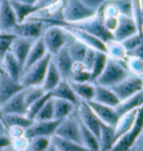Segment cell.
<instances>
[{
	"label": "cell",
	"instance_id": "cell-21",
	"mask_svg": "<svg viewBox=\"0 0 143 151\" xmlns=\"http://www.w3.org/2000/svg\"><path fill=\"white\" fill-rule=\"evenodd\" d=\"M1 66L4 73L11 77L14 81H20L21 74H22V67L19 64V62L16 60V57L11 54V52H8L5 55L4 60L1 62Z\"/></svg>",
	"mask_w": 143,
	"mask_h": 151
},
{
	"label": "cell",
	"instance_id": "cell-60",
	"mask_svg": "<svg viewBox=\"0 0 143 151\" xmlns=\"http://www.w3.org/2000/svg\"><path fill=\"white\" fill-rule=\"evenodd\" d=\"M141 1H142V2H143V0H141Z\"/></svg>",
	"mask_w": 143,
	"mask_h": 151
},
{
	"label": "cell",
	"instance_id": "cell-16",
	"mask_svg": "<svg viewBox=\"0 0 143 151\" xmlns=\"http://www.w3.org/2000/svg\"><path fill=\"white\" fill-rule=\"evenodd\" d=\"M137 32H139L138 26L132 17L120 16L116 29L113 32V37L115 40L123 42L126 38L135 35Z\"/></svg>",
	"mask_w": 143,
	"mask_h": 151
},
{
	"label": "cell",
	"instance_id": "cell-41",
	"mask_svg": "<svg viewBox=\"0 0 143 151\" xmlns=\"http://www.w3.org/2000/svg\"><path fill=\"white\" fill-rule=\"evenodd\" d=\"M50 145H52L50 138L38 137L29 140V146L26 151H46Z\"/></svg>",
	"mask_w": 143,
	"mask_h": 151
},
{
	"label": "cell",
	"instance_id": "cell-17",
	"mask_svg": "<svg viewBox=\"0 0 143 151\" xmlns=\"http://www.w3.org/2000/svg\"><path fill=\"white\" fill-rule=\"evenodd\" d=\"M25 88L9 99L7 102L0 105L1 114H25L27 113V105L25 103Z\"/></svg>",
	"mask_w": 143,
	"mask_h": 151
},
{
	"label": "cell",
	"instance_id": "cell-15",
	"mask_svg": "<svg viewBox=\"0 0 143 151\" xmlns=\"http://www.w3.org/2000/svg\"><path fill=\"white\" fill-rule=\"evenodd\" d=\"M24 88L25 87L21 85L20 82L14 81L6 73L0 74V105H2Z\"/></svg>",
	"mask_w": 143,
	"mask_h": 151
},
{
	"label": "cell",
	"instance_id": "cell-36",
	"mask_svg": "<svg viewBox=\"0 0 143 151\" xmlns=\"http://www.w3.org/2000/svg\"><path fill=\"white\" fill-rule=\"evenodd\" d=\"M72 39L73 40L69 44H67V49H68L69 55H70L73 62H82L83 63L86 50H87V46H85L83 43L76 40L73 37H72Z\"/></svg>",
	"mask_w": 143,
	"mask_h": 151
},
{
	"label": "cell",
	"instance_id": "cell-54",
	"mask_svg": "<svg viewBox=\"0 0 143 151\" xmlns=\"http://www.w3.org/2000/svg\"><path fill=\"white\" fill-rule=\"evenodd\" d=\"M22 2H25V4H28V5H32L35 6L36 5V2H37L38 0H20Z\"/></svg>",
	"mask_w": 143,
	"mask_h": 151
},
{
	"label": "cell",
	"instance_id": "cell-49",
	"mask_svg": "<svg viewBox=\"0 0 143 151\" xmlns=\"http://www.w3.org/2000/svg\"><path fill=\"white\" fill-rule=\"evenodd\" d=\"M117 24H119V18H114V17H103V25L104 27L111 32L113 34V32L116 29Z\"/></svg>",
	"mask_w": 143,
	"mask_h": 151
},
{
	"label": "cell",
	"instance_id": "cell-50",
	"mask_svg": "<svg viewBox=\"0 0 143 151\" xmlns=\"http://www.w3.org/2000/svg\"><path fill=\"white\" fill-rule=\"evenodd\" d=\"M7 132L10 138H19V137H24L26 129L21 128V127H17V125H12V127H8L7 128Z\"/></svg>",
	"mask_w": 143,
	"mask_h": 151
},
{
	"label": "cell",
	"instance_id": "cell-58",
	"mask_svg": "<svg viewBox=\"0 0 143 151\" xmlns=\"http://www.w3.org/2000/svg\"><path fill=\"white\" fill-rule=\"evenodd\" d=\"M1 2H2V0H0V6H1Z\"/></svg>",
	"mask_w": 143,
	"mask_h": 151
},
{
	"label": "cell",
	"instance_id": "cell-43",
	"mask_svg": "<svg viewBox=\"0 0 143 151\" xmlns=\"http://www.w3.org/2000/svg\"><path fill=\"white\" fill-rule=\"evenodd\" d=\"M142 42H143V36L140 35L139 32H137L135 35H133L131 37L126 38L125 40H123L121 43L123 44V46H124V48L126 49L127 53L131 54L132 52H134V50L141 45Z\"/></svg>",
	"mask_w": 143,
	"mask_h": 151
},
{
	"label": "cell",
	"instance_id": "cell-28",
	"mask_svg": "<svg viewBox=\"0 0 143 151\" xmlns=\"http://www.w3.org/2000/svg\"><path fill=\"white\" fill-rule=\"evenodd\" d=\"M0 121L5 127H12V125H17V127H21L24 129H28L34 121L30 120L25 114H1L0 113Z\"/></svg>",
	"mask_w": 143,
	"mask_h": 151
},
{
	"label": "cell",
	"instance_id": "cell-22",
	"mask_svg": "<svg viewBox=\"0 0 143 151\" xmlns=\"http://www.w3.org/2000/svg\"><path fill=\"white\" fill-rule=\"evenodd\" d=\"M93 101L105 105H110L115 108L119 103L121 102L120 99L116 96V94L113 92L111 87L101 86V85H96L95 84V94Z\"/></svg>",
	"mask_w": 143,
	"mask_h": 151
},
{
	"label": "cell",
	"instance_id": "cell-9",
	"mask_svg": "<svg viewBox=\"0 0 143 151\" xmlns=\"http://www.w3.org/2000/svg\"><path fill=\"white\" fill-rule=\"evenodd\" d=\"M63 120H50V121H34V123L26 130L25 137L28 140H32L38 137L52 138Z\"/></svg>",
	"mask_w": 143,
	"mask_h": 151
},
{
	"label": "cell",
	"instance_id": "cell-2",
	"mask_svg": "<svg viewBox=\"0 0 143 151\" xmlns=\"http://www.w3.org/2000/svg\"><path fill=\"white\" fill-rule=\"evenodd\" d=\"M59 26H70V27L82 29L84 32H87L92 35H94L95 37L101 39L104 43L111 40V39H114L113 34L111 32H109L103 25V14L101 11V8H98L96 11L95 16L90 18V19H86V20H83V22H73V24L62 22Z\"/></svg>",
	"mask_w": 143,
	"mask_h": 151
},
{
	"label": "cell",
	"instance_id": "cell-33",
	"mask_svg": "<svg viewBox=\"0 0 143 151\" xmlns=\"http://www.w3.org/2000/svg\"><path fill=\"white\" fill-rule=\"evenodd\" d=\"M80 121V120H78ZM80 138H82V145L88 151H101L100 149V141L93 132L85 127L84 124L80 121Z\"/></svg>",
	"mask_w": 143,
	"mask_h": 151
},
{
	"label": "cell",
	"instance_id": "cell-14",
	"mask_svg": "<svg viewBox=\"0 0 143 151\" xmlns=\"http://www.w3.org/2000/svg\"><path fill=\"white\" fill-rule=\"evenodd\" d=\"M86 103L90 105V108L93 110V112L96 114V116L100 119L102 123L111 125V127H114L116 124L117 120H119L120 116H119L115 108L110 106V105H105V104H101V103H97L95 101H87Z\"/></svg>",
	"mask_w": 143,
	"mask_h": 151
},
{
	"label": "cell",
	"instance_id": "cell-53",
	"mask_svg": "<svg viewBox=\"0 0 143 151\" xmlns=\"http://www.w3.org/2000/svg\"><path fill=\"white\" fill-rule=\"evenodd\" d=\"M17 36L12 32H0V39L4 38H16Z\"/></svg>",
	"mask_w": 143,
	"mask_h": 151
},
{
	"label": "cell",
	"instance_id": "cell-45",
	"mask_svg": "<svg viewBox=\"0 0 143 151\" xmlns=\"http://www.w3.org/2000/svg\"><path fill=\"white\" fill-rule=\"evenodd\" d=\"M100 8H101V11L102 14H103V17H114V18H119L120 17V11H119L116 6L114 5L112 1L105 2Z\"/></svg>",
	"mask_w": 143,
	"mask_h": 151
},
{
	"label": "cell",
	"instance_id": "cell-5",
	"mask_svg": "<svg viewBox=\"0 0 143 151\" xmlns=\"http://www.w3.org/2000/svg\"><path fill=\"white\" fill-rule=\"evenodd\" d=\"M50 60H52V55L47 54L39 62L32 65L26 70H24L19 81L21 85L25 88L32 86H42Z\"/></svg>",
	"mask_w": 143,
	"mask_h": 151
},
{
	"label": "cell",
	"instance_id": "cell-38",
	"mask_svg": "<svg viewBox=\"0 0 143 151\" xmlns=\"http://www.w3.org/2000/svg\"><path fill=\"white\" fill-rule=\"evenodd\" d=\"M24 93H25V103H26L27 109H28V106L30 104H32L37 100H39L42 96H44L47 92L44 91V88L42 86H32L26 87Z\"/></svg>",
	"mask_w": 143,
	"mask_h": 151
},
{
	"label": "cell",
	"instance_id": "cell-26",
	"mask_svg": "<svg viewBox=\"0 0 143 151\" xmlns=\"http://www.w3.org/2000/svg\"><path fill=\"white\" fill-rule=\"evenodd\" d=\"M105 48L106 55L112 60H120V62L124 63L129 56V53L126 52V49L124 48L123 44L115 39H111V40L106 42Z\"/></svg>",
	"mask_w": 143,
	"mask_h": 151
},
{
	"label": "cell",
	"instance_id": "cell-42",
	"mask_svg": "<svg viewBox=\"0 0 143 151\" xmlns=\"http://www.w3.org/2000/svg\"><path fill=\"white\" fill-rule=\"evenodd\" d=\"M117 7L120 16H126L133 18V0H112Z\"/></svg>",
	"mask_w": 143,
	"mask_h": 151
},
{
	"label": "cell",
	"instance_id": "cell-8",
	"mask_svg": "<svg viewBox=\"0 0 143 151\" xmlns=\"http://www.w3.org/2000/svg\"><path fill=\"white\" fill-rule=\"evenodd\" d=\"M111 88L120 99V101H123L139 92L143 91V77L130 75L125 80H123L121 83H119L117 85Z\"/></svg>",
	"mask_w": 143,
	"mask_h": 151
},
{
	"label": "cell",
	"instance_id": "cell-19",
	"mask_svg": "<svg viewBox=\"0 0 143 151\" xmlns=\"http://www.w3.org/2000/svg\"><path fill=\"white\" fill-rule=\"evenodd\" d=\"M35 40H30V39H26V38L16 37L12 40L10 47L11 54L16 57V60L19 62L21 67L24 68V65L26 63V60L29 54V50L32 48V43Z\"/></svg>",
	"mask_w": 143,
	"mask_h": 151
},
{
	"label": "cell",
	"instance_id": "cell-35",
	"mask_svg": "<svg viewBox=\"0 0 143 151\" xmlns=\"http://www.w3.org/2000/svg\"><path fill=\"white\" fill-rule=\"evenodd\" d=\"M107 60H109V56L105 53L98 52V50L96 52L95 60H94L93 66L91 68V76H92V83L93 84L98 78V76L103 73V70L106 66V63H107Z\"/></svg>",
	"mask_w": 143,
	"mask_h": 151
},
{
	"label": "cell",
	"instance_id": "cell-27",
	"mask_svg": "<svg viewBox=\"0 0 143 151\" xmlns=\"http://www.w3.org/2000/svg\"><path fill=\"white\" fill-rule=\"evenodd\" d=\"M10 4L15 10L18 22H24L28 18L32 17V15L37 14V9L35 6L25 4L20 0H10Z\"/></svg>",
	"mask_w": 143,
	"mask_h": 151
},
{
	"label": "cell",
	"instance_id": "cell-7",
	"mask_svg": "<svg viewBox=\"0 0 143 151\" xmlns=\"http://www.w3.org/2000/svg\"><path fill=\"white\" fill-rule=\"evenodd\" d=\"M42 29H44L42 22L36 18H32V19L29 18L24 22H18L10 32L15 34L17 37L37 40L38 38L42 36Z\"/></svg>",
	"mask_w": 143,
	"mask_h": 151
},
{
	"label": "cell",
	"instance_id": "cell-55",
	"mask_svg": "<svg viewBox=\"0 0 143 151\" xmlns=\"http://www.w3.org/2000/svg\"><path fill=\"white\" fill-rule=\"evenodd\" d=\"M46 151H57V150H56V148H55L53 145H50V146H49V148H48Z\"/></svg>",
	"mask_w": 143,
	"mask_h": 151
},
{
	"label": "cell",
	"instance_id": "cell-37",
	"mask_svg": "<svg viewBox=\"0 0 143 151\" xmlns=\"http://www.w3.org/2000/svg\"><path fill=\"white\" fill-rule=\"evenodd\" d=\"M124 64L130 75L143 77V58L134 55H129Z\"/></svg>",
	"mask_w": 143,
	"mask_h": 151
},
{
	"label": "cell",
	"instance_id": "cell-1",
	"mask_svg": "<svg viewBox=\"0 0 143 151\" xmlns=\"http://www.w3.org/2000/svg\"><path fill=\"white\" fill-rule=\"evenodd\" d=\"M129 76H130V73L127 72L125 64L123 62L112 60L109 57L103 73L98 76V78L96 80L94 84L101 85V86L113 87Z\"/></svg>",
	"mask_w": 143,
	"mask_h": 151
},
{
	"label": "cell",
	"instance_id": "cell-40",
	"mask_svg": "<svg viewBox=\"0 0 143 151\" xmlns=\"http://www.w3.org/2000/svg\"><path fill=\"white\" fill-rule=\"evenodd\" d=\"M54 101L53 97H50L47 102L44 104L42 110L38 112L34 121H50L54 120Z\"/></svg>",
	"mask_w": 143,
	"mask_h": 151
},
{
	"label": "cell",
	"instance_id": "cell-56",
	"mask_svg": "<svg viewBox=\"0 0 143 151\" xmlns=\"http://www.w3.org/2000/svg\"><path fill=\"white\" fill-rule=\"evenodd\" d=\"M4 73V70H2V66H1V64H0V74H2Z\"/></svg>",
	"mask_w": 143,
	"mask_h": 151
},
{
	"label": "cell",
	"instance_id": "cell-47",
	"mask_svg": "<svg viewBox=\"0 0 143 151\" xmlns=\"http://www.w3.org/2000/svg\"><path fill=\"white\" fill-rule=\"evenodd\" d=\"M96 52H97V50H95V49L87 47L86 54H85V57H84V60H83V64H84V66L86 67V70H90V72H91V68H92V66H93L94 60H95Z\"/></svg>",
	"mask_w": 143,
	"mask_h": 151
},
{
	"label": "cell",
	"instance_id": "cell-6",
	"mask_svg": "<svg viewBox=\"0 0 143 151\" xmlns=\"http://www.w3.org/2000/svg\"><path fill=\"white\" fill-rule=\"evenodd\" d=\"M69 34L63 26L52 25L42 32V40L45 43L48 54L54 55L68 44Z\"/></svg>",
	"mask_w": 143,
	"mask_h": 151
},
{
	"label": "cell",
	"instance_id": "cell-30",
	"mask_svg": "<svg viewBox=\"0 0 143 151\" xmlns=\"http://www.w3.org/2000/svg\"><path fill=\"white\" fill-rule=\"evenodd\" d=\"M138 114V110H133L131 112L124 113L122 115H120V118L117 120L116 124L114 125V130H115V135L116 139H119L121 135H123L127 130L131 129V127L133 125L135 118Z\"/></svg>",
	"mask_w": 143,
	"mask_h": 151
},
{
	"label": "cell",
	"instance_id": "cell-52",
	"mask_svg": "<svg viewBox=\"0 0 143 151\" xmlns=\"http://www.w3.org/2000/svg\"><path fill=\"white\" fill-rule=\"evenodd\" d=\"M10 143H11L10 137L7 134H4L0 131V150H2L4 148H7V147H10Z\"/></svg>",
	"mask_w": 143,
	"mask_h": 151
},
{
	"label": "cell",
	"instance_id": "cell-32",
	"mask_svg": "<svg viewBox=\"0 0 143 151\" xmlns=\"http://www.w3.org/2000/svg\"><path fill=\"white\" fill-rule=\"evenodd\" d=\"M54 118L56 120H64L72 115V113L77 108L73 103L60 100V99H54Z\"/></svg>",
	"mask_w": 143,
	"mask_h": 151
},
{
	"label": "cell",
	"instance_id": "cell-57",
	"mask_svg": "<svg viewBox=\"0 0 143 151\" xmlns=\"http://www.w3.org/2000/svg\"><path fill=\"white\" fill-rule=\"evenodd\" d=\"M2 130V123H1V121H0V131Z\"/></svg>",
	"mask_w": 143,
	"mask_h": 151
},
{
	"label": "cell",
	"instance_id": "cell-12",
	"mask_svg": "<svg viewBox=\"0 0 143 151\" xmlns=\"http://www.w3.org/2000/svg\"><path fill=\"white\" fill-rule=\"evenodd\" d=\"M63 27L66 29V32H68L70 37L83 43L85 46H87L90 48H93L95 50H98V52H103L106 54L105 43L102 42L101 39H98L97 37H95L94 35H92L87 32H84L82 29H78V28L70 27V26H63Z\"/></svg>",
	"mask_w": 143,
	"mask_h": 151
},
{
	"label": "cell",
	"instance_id": "cell-13",
	"mask_svg": "<svg viewBox=\"0 0 143 151\" xmlns=\"http://www.w3.org/2000/svg\"><path fill=\"white\" fill-rule=\"evenodd\" d=\"M52 62L58 70L59 74L63 80L70 81L72 78V66H73V60L70 57L67 49V45L58 50L56 54L52 55Z\"/></svg>",
	"mask_w": 143,
	"mask_h": 151
},
{
	"label": "cell",
	"instance_id": "cell-39",
	"mask_svg": "<svg viewBox=\"0 0 143 151\" xmlns=\"http://www.w3.org/2000/svg\"><path fill=\"white\" fill-rule=\"evenodd\" d=\"M50 97H52L50 92H47L44 96H42L39 100H37L36 102H34L32 104H30V105L28 106V109H27V113H26L27 116L34 121L35 118H36V115L38 114V112H39V111L42 110V106H44V104L47 102Z\"/></svg>",
	"mask_w": 143,
	"mask_h": 151
},
{
	"label": "cell",
	"instance_id": "cell-4",
	"mask_svg": "<svg viewBox=\"0 0 143 151\" xmlns=\"http://www.w3.org/2000/svg\"><path fill=\"white\" fill-rule=\"evenodd\" d=\"M143 132V105L138 109V114L131 129L121 135L110 151H130Z\"/></svg>",
	"mask_w": 143,
	"mask_h": 151
},
{
	"label": "cell",
	"instance_id": "cell-10",
	"mask_svg": "<svg viewBox=\"0 0 143 151\" xmlns=\"http://www.w3.org/2000/svg\"><path fill=\"white\" fill-rule=\"evenodd\" d=\"M76 109L78 112V120L90 130L91 132H93L98 139L102 127V122L100 121V119L96 116V114L93 112V110L90 108V105L85 101L80 100V104L77 105Z\"/></svg>",
	"mask_w": 143,
	"mask_h": 151
},
{
	"label": "cell",
	"instance_id": "cell-31",
	"mask_svg": "<svg viewBox=\"0 0 143 151\" xmlns=\"http://www.w3.org/2000/svg\"><path fill=\"white\" fill-rule=\"evenodd\" d=\"M70 86L74 90L75 94L82 101H93L95 94V84L93 83H77L69 81Z\"/></svg>",
	"mask_w": 143,
	"mask_h": 151
},
{
	"label": "cell",
	"instance_id": "cell-20",
	"mask_svg": "<svg viewBox=\"0 0 143 151\" xmlns=\"http://www.w3.org/2000/svg\"><path fill=\"white\" fill-rule=\"evenodd\" d=\"M50 94H52V97H54V99H60V100L68 101L76 106L80 104V100L75 94L74 90L70 86L69 81H66V80H62L59 82V84L50 92Z\"/></svg>",
	"mask_w": 143,
	"mask_h": 151
},
{
	"label": "cell",
	"instance_id": "cell-46",
	"mask_svg": "<svg viewBox=\"0 0 143 151\" xmlns=\"http://www.w3.org/2000/svg\"><path fill=\"white\" fill-rule=\"evenodd\" d=\"M59 2H62V0H38L36 2V9L38 11H42V10H47V9H50L53 8L55 6H57Z\"/></svg>",
	"mask_w": 143,
	"mask_h": 151
},
{
	"label": "cell",
	"instance_id": "cell-59",
	"mask_svg": "<svg viewBox=\"0 0 143 151\" xmlns=\"http://www.w3.org/2000/svg\"><path fill=\"white\" fill-rule=\"evenodd\" d=\"M0 32H1V28H0Z\"/></svg>",
	"mask_w": 143,
	"mask_h": 151
},
{
	"label": "cell",
	"instance_id": "cell-29",
	"mask_svg": "<svg viewBox=\"0 0 143 151\" xmlns=\"http://www.w3.org/2000/svg\"><path fill=\"white\" fill-rule=\"evenodd\" d=\"M62 76L59 74L58 70L56 68V66L54 65V63L50 60V63L48 65L47 72L44 78V82L42 84V87L44 88L45 92H52L59 84V82L62 81Z\"/></svg>",
	"mask_w": 143,
	"mask_h": 151
},
{
	"label": "cell",
	"instance_id": "cell-24",
	"mask_svg": "<svg viewBox=\"0 0 143 151\" xmlns=\"http://www.w3.org/2000/svg\"><path fill=\"white\" fill-rule=\"evenodd\" d=\"M143 105V91L139 92L137 94L132 95L129 99H125L117 104L115 106L119 116L122 115L124 113L131 112L133 110H138L139 108H141Z\"/></svg>",
	"mask_w": 143,
	"mask_h": 151
},
{
	"label": "cell",
	"instance_id": "cell-25",
	"mask_svg": "<svg viewBox=\"0 0 143 151\" xmlns=\"http://www.w3.org/2000/svg\"><path fill=\"white\" fill-rule=\"evenodd\" d=\"M116 135H115V130L114 127L107 125V124L102 123L101 133H100V149L101 151H110L114 143L116 142Z\"/></svg>",
	"mask_w": 143,
	"mask_h": 151
},
{
	"label": "cell",
	"instance_id": "cell-48",
	"mask_svg": "<svg viewBox=\"0 0 143 151\" xmlns=\"http://www.w3.org/2000/svg\"><path fill=\"white\" fill-rule=\"evenodd\" d=\"M70 81L77 82V83H92V76H91L90 70H84L80 74L73 75Z\"/></svg>",
	"mask_w": 143,
	"mask_h": 151
},
{
	"label": "cell",
	"instance_id": "cell-23",
	"mask_svg": "<svg viewBox=\"0 0 143 151\" xmlns=\"http://www.w3.org/2000/svg\"><path fill=\"white\" fill-rule=\"evenodd\" d=\"M48 54L47 49H46V46H45V43L42 40V38H38L37 40H35L32 43V46L30 50H29V54H28V57L26 60V63L24 65V68H22V72L26 70L27 68H29L32 65H34L35 63H37L39 60L44 58L46 55Z\"/></svg>",
	"mask_w": 143,
	"mask_h": 151
},
{
	"label": "cell",
	"instance_id": "cell-44",
	"mask_svg": "<svg viewBox=\"0 0 143 151\" xmlns=\"http://www.w3.org/2000/svg\"><path fill=\"white\" fill-rule=\"evenodd\" d=\"M11 143L10 147L15 151H26L29 146V140L26 137H19V138H10Z\"/></svg>",
	"mask_w": 143,
	"mask_h": 151
},
{
	"label": "cell",
	"instance_id": "cell-34",
	"mask_svg": "<svg viewBox=\"0 0 143 151\" xmlns=\"http://www.w3.org/2000/svg\"><path fill=\"white\" fill-rule=\"evenodd\" d=\"M50 142L57 151H88L83 145L59 138L57 135H53L50 138Z\"/></svg>",
	"mask_w": 143,
	"mask_h": 151
},
{
	"label": "cell",
	"instance_id": "cell-18",
	"mask_svg": "<svg viewBox=\"0 0 143 151\" xmlns=\"http://www.w3.org/2000/svg\"><path fill=\"white\" fill-rule=\"evenodd\" d=\"M18 24L16 14L10 4V0H2L0 6V28L1 32H10Z\"/></svg>",
	"mask_w": 143,
	"mask_h": 151
},
{
	"label": "cell",
	"instance_id": "cell-11",
	"mask_svg": "<svg viewBox=\"0 0 143 151\" xmlns=\"http://www.w3.org/2000/svg\"><path fill=\"white\" fill-rule=\"evenodd\" d=\"M55 135L82 145L80 121H78V119L76 120L73 116H68V118L64 119L58 125V128H57L56 132H55Z\"/></svg>",
	"mask_w": 143,
	"mask_h": 151
},
{
	"label": "cell",
	"instance_id": "cell-51",
	"mask_svg": "<svg viewBox=\"0 0 143 151\" xmlns=\"http://www.w3.org/2000/svg\"><path fill=\"white\" fill-rule=\"evenodd\" d=\"M83 1H84L85 5L88 6L90 8L94 9V10H97L100 7H102L109 0H83Z\"/></svg>",
	"mask_w": 143,
	"mask_h": 151
},
{
	"label": "cell",
	"instance_id": "cell-3",
	"mask_svg": "<svg viewBox=\"0 0 143 151\" xmlns=\"http://www.w3.org/2000/svg\"><path fill=\"white\" fill-rule=\"evenodd\" d=\"M63 22L73 24L90 19L96 15V11L84 4L83 0H63Z\"/></svg>",
	"mask_w": 143,
	"mask_h": 151
}]
</instances>
